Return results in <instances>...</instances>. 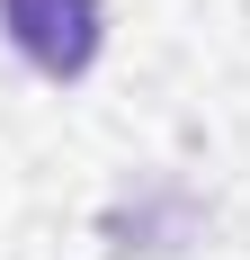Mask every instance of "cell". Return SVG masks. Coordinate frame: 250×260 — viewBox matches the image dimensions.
<instances>
[{
    "label": "cell",
    "instance_id": "6da1fadb",
    "mask_svg": "<svg viewBox=\"0 0 250 260\" xmlns=\"http://www.w3.org/2000/svg\"><path fill=\"white\" fill-rule=\"evenodd\" d=\"M0 27L45 81H80L107 45V0H0Z\"/></svg>",
    "mask_w": 250,
    "mask_h": 260
}]
</instances>
